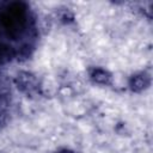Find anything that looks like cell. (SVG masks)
<instances>
[{"instance_id": "6da1fadb", "label": "cell", "mask_w": 153, "mask_h": 153, "mask_svg": "<svg viewBox=\"0 0 153 153\" xmlns=\"http://www.w3.org/2000/svg\"><path fill=\"white\" fill-rule=\"evenodd\" d=\"M92 76L94 78L96 81H99V82H106V79L109 78L108 76V73L103 69H97L94 71V73L92 74Z\"/></svg>"}]
</instances>
